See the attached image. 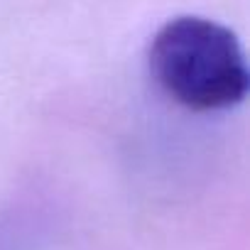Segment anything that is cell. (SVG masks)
Instances as JSON below:
<instances>
[{
    "label": "cell",
    "instance_id": "obj_1",
    "mask_svg": "<svg viewBox=\"0 0 250 250\" xmlns=\"http://www.w3.org/2000/svg\"><path fill=\"white\" fill-rule=\"evenodd\" d=\"M150 69L160 88L196 113L228 110L245 101L250 71L238 37L216 20L179 15L150 44Z\"/></svg>",
    "mask_w": 250,
    "mask_h": 250
}]
</instances>
